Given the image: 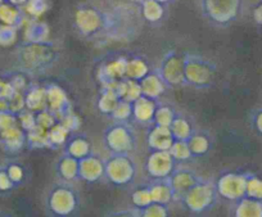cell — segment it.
Wrapping results in <instances>:
<instances>
[{
    "instance_id": "14",
    "label": "cell",
    "mask_w": 262,
    "mask_h": 217,
    "mask_svg": "<svg viewBox=\"0 0 262 217\" xmlns=\"http://www.w3.org/2000/svg\"><path fill=\"white\" fill-rule=\"evenodd\" d=\"M45 90H47V108L54 115L57 122H59L70 111H72L69 95L57 84L45 85Z\"/></svg>"
},
{
    "instance_id": "47",
    "label": "cell",
    "mask_w": 262,
    "mask_h": 217,
    "mask_svg": "<svg viewBox=\"0 0 262 217\" xmlns=\"http://www.w3.org/2000/svg\"><path fill=\"white\" fill-rule=\"evenodd\" d=\"M17 122H18V118L16 117V113L9 110L0 111V131L17 126Z\"/></svg>"
},
{
    "instance_id": "33",
    "label": "cell",
    "mask_w": 262,
    "mask_h": 217,
    "mask_svg": "<svg viewBox=\"0 0 262 217\" xmlns=\"http://www.w3.org/2000/svg\"><path fill=\"white\" fill-rule=\"evenodd\" d=\"M70 136H71V133H70L64 126L60 125L59 122H57L53 127H50L49 130H48L49 148H52V149H57V148L59 147H64V144L67 143Z\"/></svg>"
},
{
    "instance_id": "5",
    "label": "cell",
    "mask_w": 262,
    "mask_h": 217,
    "mask_svg": "<svg viewBox=\"0 0 262 217\" xmlns=\"http://www.w3.org/2000/svg\"><path fill=\"white\" fill-rule=\"evenodd\" d=\"M186 86L194 89H208L215 84L217 68L212 60L198 54H184Z\"/></svg>"
},
{
    "instance_id": "16",
    "label": "cell",
    "mask_w": 262,
    "mask_h": 217,
    "mask_svg": "<svg viewBox=\"0 0 262 217\" xmlns=\"http://www.w3.org/2000/svg\"><path fill=\"white\" fill-rule=\"evenodd\" d=\"M175 141L170 127L152 123L147 131V145L150 150H170Z\"/></svg>"
},
{
    "instance_id": "49",
    "label": "cell",
    "mask_w": 262,
    "mask_h": 217,
    "mask_svg": "<svg viewBox=\"0 0 262 217\" xmlns=\"http://www.w3.org/2000/svg\"><path fill=\"white\" fill-rule=\"evenodd\" d=\"M103 217H140L139 208H123V209H115L108 213H105Z\"/></svg>"
},
{
    "instance_id": "51",
    "label": "cell",
    "mask_w": 262,
    "mask_h": 217,
    "mask_svg": "<svg viewBox=\"0 0 262 217\" xmlns=\"http://www.w3.org/2000/svg\"><path fill=\"white\" fill-rule=\"evenodd\" d=\"M253 125L259 134H262V110L257 111L253 116Z\"/></svg>"
},
{
    "instance_id": "25",
    "label": "cell",
    "mask_w": 262,
    "mask_h": 217,
    "mask_svg": "<svg viewBox=\"0 0 262 217\" xmlns=\"http://www.w3.org/2000/svg\"><path fill=\"white\" fill-rule=\"evenodd\" d=\"M25 12L19 7L13 6V4L4 2L0 4V25H6V26L17 27L18 29L25 21Z\"/></svg>"
},
{
    "instance_id": "19",
    "label": "cell",
    "mask_w": 262,
    "mask_h": 217,
    "mask_svg": "<svg viewBox=\"0 0 262 217\" xmlns=\"http://www.w3.org/2000/svg\"><path fill=\"white\" fill-rule=\"evenodd\" d=\"M64 155H69L76 160H82L93 153V145L90 139L85 134H75L71 135L64 144Z\"/></svg>"
},
{
    "instance_id": "43",
    "label": "cell",
    "mask_w": 262,
    "mask_h": 217,
    "mask_svg": "<svg viewBox=\"0 0 262 217\" xmlns=\"http://www.w3.org/2000/svg\"><path fill=\"white\" fill-rule=\"evenodd\" d=\"M59 123L64 126L70 133L74 134L76 133V131H79L80 126H81V118H80V116L76 115L74 111H70V112L59 121Z\"/></svg>"
},
{
    "instance_id": "32",
    "label": "cell",
    "mask_w": 262,
    "mask_h": 217,
    "mask_svg": "<svg viewBox=\"0 0 262 217\" xmlns=\"http://www.w3.org/2000/svg\"><path fill=\"white\" fill-rule=\"evenodd\" d=\"M27 135V147L31 149H41V148H49V138H48V130L36 125L34 128L26 133Z\"/></svg>"
},
{
    "instance_id": "21",
    "label": "cell",
    "mask_w": 262,
    "mask_h": 217,
    "mask_svg": "<svg viewBox=\"0 0 262 217\" xmlns=\"http://www.w3.org/2000/svg\"><path fill=\"white\" fill-rule=\"evenodd\" d=\"M140 88H142V94L148 98L158 100V98L165 93L166 85L163 80L161 79L158 71H150L149 74L140 80Z\"/></svg>"
},
{
    "instance_id": "53",
    "label": "cell",
    "mask_w": 262,
    "mask_h": 217,
    "mask_svg": "<svg viewBox=\"0 0 262 217\" xmlns=\"http://www.w3.org/2000/svg\"><path fill=\"white\" fill-rule=\"evenodd\" d=\"M6 2H8V3L13 4V6L16 7H19V8H24L29 0H6Z\"/></svg>"
},
{
    "instance_id": "13",
    "label": "cell",
    "mask_w": 262,
    "mask_h": 217,
    "mask_svg": "<svg viewBox=\"0 0 262 217\" xmlns=\"http://www.w3.org/2000/svg\"><path fill=\"white\" fill-rule=\"evenodd\" d=\"M203 178L189 167H178L168 176V181L173 191V201L180 202L183 197Z\"/></svg>"
},
{
    "instance_id": "6",
    "label": "cell",
    "mask_w": 262,
    "mask_h": 217,
    "mask_svg": "<svg viewBox=\"0 0 262 217\" xmlns=\"http://www.w3.org/2000/svg\"><path fill=\"white\" fill-rule=\"evenodd\" d=\"M103 144L113 155H131L137 149L138 139L127 122H115L103 133Z\"/></svg>"
},
{
    "instance_id": "40",
    "label": "cell",
    "mask_w": 262,
    "mask_h": 217,
    "mask_svg": "<svg viewBox=\"0 0 262 217\" xmlns=\"http://www.w3.org/2000/svg\"><path fill=\"white\" fill-rule=\"evenodd\" d=\"M246 197L249 198L262 199V180L254 178V176H247V190Z\"/></svg>"
},
{
    "instance_id": "12",
    "label": "cell",
    "mask_w": 262,
    "mask_h": 217,
    "mask_svg": "<svg viewBox=\"0 0 262 217\" xmlns=\"http://www.w3.org/2000/svg\"><path fill=\"white\" fill-rule=\"evenodd\" d=\"M176 168V161L168 150H150L145 161V171L152 179H165Z\"/></svg>"
},
{
    "instance_id": "34",
    "label": "cell",
    "mask_w": 262,
    "mask_h": 217,
    "mask_svg": "<svg viewBox=\"0 0 262 217\" xmlns=\"http://www.w3.org/2000/svg\"><path fill=\"white\" fill-rule=\"evenodd\" d=\"M50 9V0H29L24 7L25 14L32 19H39Z\"/></svg>"
},
{
    "instance_id": "15",
    "label": "cell",
    "mask_w": 262,
    "mask_h": 217,
    "mask_svg": "<svg viewBox=\"0 0 262 217\" xmlns=\"http://www.w3.org/2000/svg\"><path fill=\"white\" fill-rule=\"evenodd\" d=\"M104 178V160L95 155L79 161V179L85 183H97Z\"/></svg>"
},
{
    "instance_id": "26",
    "label": "cell",
    "mask_w": 262,
    "mask_h": 217,
    "mask_svg": "<svg viewBox=\"0 0 262 217\" xmlns=\"http://www.w3.org/2000/svg\"><path fill=\"white\" fill-rule=\"evenodd\" d=\"M188 145L193 157H203L212 148V139L205 131H194L188 140Z\"/></svg>"
},
{
    "instance_id": "22",
    "label": "cell",
    "mask_w": 262,
    "mask_h": 217,
    "mask_svg": "<svg viewBox=\"0 0 262 217\" xmlns=\"http://www.w3.org/2000/svg\"><path fill=\"white\" fill-rule=\"evenodd\" d=\"M150 194H152L153 203L170 204L173 201V191L168 178L165 179H153L149 184Z\"/></svg>"
},
{
    "instance_id": "27",
    "label": "cell",
    "mask_w": 262,
    "mask_h": 217,
    "mask_svg": "<svg viewBox=\"0 0 262 217\" xmlns=\"http://www.w3.org/2000/svg\"><path fill=\"white\" fill-rule=\"evenodd\" d=\"M150 72L149 63L147 62L144 57L134 55V57L127 58V66H126V79L137 80L140 81L144 79Z\"/></svg>"
},
{
    "instance_id": "42",
    "label": "cell",
    "mask_w": 262,
    "mask_h": 217,
    "mask_svg": "<svg viewBox=\"0 0 262 217\" xmlns=\"http://www.w3.org/2000/svg\"><path fill=\"white\" fill-rule=\"evenodd\" d=\"M7 172H8L12 183L16 186L21 185L26 179V171H25L24 166H21L19 163H11L7 166Z\"/></svg>"
},
{
    "instance_id": "3",
    "label": "cell",
    "mask_w": 262,
    "mask_h": 217,
    "mask_svg": "<svg viewBox=\"0 0 262 217\" xmlns=\"http://www.w3.org/2000/svg\"><path fill=\"white\" fill-rule=\"evenodd\" d=\"M44 204L49 217H71L80 208V194L72 183L58 180L48 189Z\"/></svg>"
},
{
    "instance_id": "48",
    "label": "cell",
    "mask_w": 262,
    "mask_h": 217,
    "mask_svg": "<svg viewBox=\"0 0 262 217\" xmlns=\"http://www.w3.org/2000/svg\"><path fill=\"white\" fill-rule=\"evenodd\" d=\"M26 107V102H25V95L22 93H17L11 100H9V111L13 113H19L25 110Z\"/></svg>"
},
{
    "instance_id": "1",
    "label": "cell",
    "mask_w": 262,
    "mask_h": 217,
    "mask_svg": "<svg viewBox=\"0 0 262 217\" xmlns=\"http://www.w3.org/2000/svg\"><path fill=\"white\" fill-rule=\"evenodd\" d=\"M54 42H25L17 48V67L27 75H41L54 67L59 59Z\"/></svg>"
},
{
    "instance_id": "36",
    "label": "cell",
    "mask_w": 262,
    "mask_h": 217,
    "mask_svg": "<svg viewBox=\"0 0 262 217\" xmlns=\"http://www.w3.org/2000/svg\"><path fill=\"white\" fill-rule=\"evenodd\" d=\"M131 202L135 208H144V207L149 206L153 203L152 194H150L149 185H142L139 188L134 189V191L131 193Z\"/></svg>"
},
{
    "instance_id": "55",
    "label": "cell",
    "mask_w": 262,
    "mask_h": 217,
    "mask_svg": "<svg viewBox=\"0 0 262 217\" xmlns=\"http://www.w3.org/2000/svg\"><path fill=\"white\" fill-rule=\"evenodd\" d=\"M127 2H128V3H130V4H134V6H138V7H139L140 4L144 3L145 0H127Z\"/></svg>"
},
{
    "instance_id": "45",
    "label": "cell",
    "mask_w": 262,
    "mask_h": 217,
    "mask_svg": "<svg viewBox=\"0 0 262 217\" xmlns=\"http://www.w3.org/2000/svg\"><path fill=\"white\" fill-rule=\"evenodd\" d=\"M35 115H36V125L41 126V127L47 128V130H49L50 127H53V126L57 123L54 115H53L48 108L39 111V112H36Z\"/></svg>"
},
{
    "instance_id": "7",
    "label": "cell",
    "mask_w": 262,
    "mask_h": 217,
    "mask_svg": "<svg viewBox=\"0 0 262 217\" xmlns=\"http://www.w3.org/2000/svg\"><path fill=\"white\" fill-rule=\"evenodd\" d=\"M138 176V166L130 155H113L104 160V178L116 186H128Z\"/></svg>"
},
{
    "instance_id": "2",
    "label": "cell",
    "mask_w": 262,
    "mask_h": 217,
    "mask_svg": "<svg viewBox=\"0 0 262 217\" xmlns=\"http://www.w3.org/2000/svg\"><path fill=\"white\" fill-rule=\"evenodd\" d=\"M74 27L81 37L95 39L112 31L116 27V19L94 4L82 3L77 6L74 13Z\"/></svg>"
},
{
    "instance_id": "8",
    "label": "cell",
    "mask_w": 262,
    "mask_h": 217,
    "mask_svg": "<svg viewBox=\"0 0 262 217\" xmlns=\"http://www.w3.org/2000/svg\"><path fill=\"white\" fill-rule=\"evenodd\" d=\"M217 198L219 193L216 190V184L211 180L202 179L183 197L180 202L191 213H203L217 203Z\"/></svg>"
},
{
    "instance_id": "31",
    "label": "cell",
    "mask_w": 262,
    "mask_h": 217,
    "mask_svg": "<svg viewBox=\"0 0 262 217\" xmlns=\"http://www.w3.org/2000/svg\"><path fill=\"white\" fill-rule=\"evenodd\" d=\"M120 100V98L117 97V94L112 89L102 88V92H100L99 98H98L97 108L102 115L111 116L113 111H115V108L117 107Z\"/></svg>"
},
{
    "instance_id": "38",
    "label": "cell",
    "mask_w": 262,
    "mask_h": 217,
    "mask_svg": "<svg viewBox=\"0 0 262 217\" xmlns=\"http://www.w3.org/2000/svg\"><path fill=\"white\" fill-rule=\"evenodd\" d=\"M110 117L115 122H127L133 117V103L121 99Z\"/></svg>"
},
{
    "instance_id": "24",
    "label": "cell",
    "mask_w": 262,
    "mask_h": 217,
    "mask_svg": "<svg viewBox=\"0 0 262 217\" xmlns=\"http://www.w3.org/2000/svg\"><path fill=\"white\" fill-rule=\"evenodd\" d=\"M143 19L150 25H158L167 16V7L156 0H145L139 6Z\"/></svg>"
},
{
    "instance_id": "29",
    "label": "cell",
    "mask_w": 262,
    "mask_h": 217,
    "mask_svg": "<svg viewBox=\"0 0 262 217\" xmlns=\"http://www.w3.org/2000/svg\"><path fill=\"white\" fill-rule=\"evenodd\" d=\"M50 29L48 24L39 21V19H31L27 24L25 30V39L27 42H44L49 40Z\"/></svg>"
},
{
    "instance_id": "56",
    "label": "cell",
    "mask_w": 262,
    "mask_h": 217,
    "mask_svg": "<svg viewBox=\"0 0 262 217\" xmlns=\"http://www.w3.org/2000/svg\"><path fill=\"white\" fill-rule=\"evenodd\" d=\"M4 2H6V0H0V4H3Z\"/></svg>"
},
{
    "instance_id": "20",
    "label": "cell",
    "mask_w": 262,
    "mask_h": 217,
    "mask_svg": "<svg viewBox=\"0 0 262 217\" xmlns=\"http://www.w3.org/2000/svg\"><path fill=\"white\" fill-rule=\"evenodd\" d=\"M55 173L59 180L74 184L79 180V160L63 153L55 162Z\"/></svg>"
},
{
    "instance_id": "41",
    "label": "cell",
    "mask_w": 262,
    "mask_h": 217,
    "mask_svg": "<svg viewBox=\"0 0 262 217\" xmlns=\"http://www.w3.org/2000/svg\"><path fill=\"white\" fill-rule=\"evenodd\" d=\"M126 82H127V86H126V93H125V97H123V100L134 103L135 100L139 99V98L143 95L142 88H140V82L137 81V80H131V79H126Z\"/></svg>"
},
{
    "instance_id": "10",
    "label": "cell",
    "mask_w": 262,
    "mask_h": 217,
    "mask_svg": "<svg viewBox=\"0 0 262 217\" xmlns=\"http://www.w3.org/2000/svg\"><path fill=\"white\" fill-rule=\"evenodd\" d=\"M126 66L127 58L125 55H117L100 64L98 70V80L102 88L113 90L116 84L126 77Z\"/></svg>"
},
{
    "instance_id": "44",
    "label": "cell",
    "mask_w": 262,
    "mask_h": 217,
    "mask_svg": "<svg viewBox=\"0 0 262 217\" xmlns=\"http://www.w3.org/2000/svg\"><path fill=\"white\" fill-rule=\"evenodd\" d=\"M17 40V27L0 25V45L8 47Z\"/></svg>"
},
{
    "instance_id": "23",
    "label": "cell",
    "mask_w": 262,
    "mask_h": 217,
    "mask_svg": "<svg viewBox=\"0 0 262 217\" xmlns=\"http://www.w3.org/2000/svg\"><path fill=\"white\" fill-rule=\"evenodd\" d=\"M25 102L26 108L32 112H39L47 108V90L45 86L32 84L25 90Z\"/></svg>"
},
{
    "instance_id": "35",
    "label": "cell",
    "mask_w": 262,
    "mask_h": 217,
    "mask_svg": "<svg viewBox=\"0 0 262 217\" xmlns=\"http://www.w3.org/2000/svg\"><path fill=\"white\" fill-rule=\"evenodd\" d=\"M176 111L173 110L171 105L167 104H158L157 111H156L155 120H153V123L158 126H165V127H170L172 121L175 120L176 117Z\"/></svg>"
},
{
    "instance_id": "18",
    "label": "cell",
    "mask_w": 262,
    "mask_h": 217,
    "mask_svg": "<svg viewBox=\"0 0 262 217\" xmlns=\"http://www.w3.org/2000/svg\"><path fill=\"white\" fill-rule=\"evenodd\" d=\"M0 143L4 149L9 153H18L27 145L26 131L18 125L8 128V130L0 131Z\"/></svg>"
},
{
    "instance_id": "30",
    "label": "cell",
    "mask_w": 262,
    "mask_h": 217,
    "mask_svg": "<svg viewBox=\"0 0 262 217\" xmlns=\"http://www.w3.org/2000/svg\"><path fill=\"white\" fill-rule=\"evenodd\" d=\"M170 130L172 133V136L175 140H183L188 141L190 139V136L193 135L194 130L193 125H191L190 121L183 115H176L175 120L172 121L170 126Z\"/></svg>"
},
{
    "instance_id": "11",
    "label": "cell",
    "mask_w": 262,
    "mask_h": 217,
    "mask_svg": "<svg viewBox=\"0 0 262 217\" xmlns=\"http://www.w3.org/2000/svg\"><path fill=\"white\" fill-rule=\"evenodd\" d=\"M216 190L219 196L229 201H239L246 197L247 175L228 172L221 175L216 181Z\"/></svg>"
},
{
    "instance_id": "4",
    "label": "cell",
    "mask_w": 262,
    "mask_h": 217,
    "mask_svg": "<svg viewBox=\"0 0 262 217\" xmlns=\"http://www.w3.org/2000/svg\"><path fill=\"white\" fill-rule=\"evenodd\" d=\"M203 18L216 27H228L239 18L243 0H200Z\"/></svg>"
},
{
    "instance_id": "50",
    "label": "cell",
    "mask_w": 262,
    "mask_h": 217,
    "mask_svg": "<svg viewBox=\"0 0 262 217\" xmlns=\"http://www.w3.org/2000/svg\"><path fill=\"white\" fill-rule=\"evenodd\" d=\"M14 184L12 183L9 178L7 168H0V191H9L14 188Z\"/></svg>"
},
{
    "instance_id": "37",
    "label": "cell",
    "mask_w": 262,
    "mask_h": 217,
    "mask_svg": "<svg viewBox=\"0 0 262 217\" xmlns=\"http://www.w3.org/2000/svg\"><path fill=\"white\" fill-rule=\"evenodd\" d=\"M168 152L171 153L173 160L176 162H186V161L191 160L193 158V155L190 152V148L188 145V141L183 140H175L171 145L170 150Z\"/></svg>"
},
{
    "instance_id": "52",
    "label": "cell",
    "mask_w": 262,
    "mask_h": 217,
    "mask_svg": "<svg viewBox=\"0 0 262 217\" xmlns=\"http://www.w3.org/2000/svg\"><path fill=\"white\" fill-rule=\"evenodd\" d=\"M253 18H254V21L257 22V24L261 25V26H262V2H261V3L257 4L256 7H254Z\"/></svg>"
},
{
    "instance_id": "17",
    "label": "cell",
    "mask_w": 262,
    "mask_h": 217,
    "mask_svg": "<svg viewBox=\"0 0 262 217\" xmlns=\"http://www.w3.org/2000/svg\"><path fill=\"white\" fill-rule=\"evenodd\" d=\"M158 104H160L158 100L142 95L139 99L133 103V118L142 125L150 126L155 120Z\"/></svg>"
},
{
    "instance_id": "46",
    "label": "cell",
    "mask_w": 262,
    "mask_h": 217,
    "mask_svg": "<svg viewBox=\"0 0 262 217\" xmlns=\"http://www.w3.org/2000/svg\"><path fill=\"white\" fill-rule=\"evenodd\" d=\"M18 121L21 127L24 128L25 131H30L31 128H34L36 126V115H35L32 111H22V112L18 113Z\"/></svg>"
},
{
    "instance_id": "39",
    "label": "cell",
    "mask_w": 262,
    "mask_h": 217,
    "mask_svg": "<svg viewBox=\"0 0 262 217\" xmlns=\"http://www.w3.org/2000/svg\"><path fill=\"white\" fill-rule=\"evenodd\" d=\"M140 217H170V209L167 204L150 203L149 206L139 209Z\"/></svg>"
},
{
    "instance_id": "28",
    "label": "cell",
    "mask_w": 262,
    "mask_h": 217,
    "mask_svg": "<svg viewBox=\"0 0 262 217\" xmlns=\"http://www.w3.org/2000/svg\"><path fill=\"white\" fill-rule=\"evenodd\" d=\"M234 217H262V203L258 199L243 197L234 207Z\"/></svg>"
},
{
    "instance_id": "54",
    "label": "cell",
    "mask_w": 262,
    "mask_h": 217,
    "mask_svg": "<svg viewBox=\"0 0 262 217\" xmlns=\"http://www.w3.org/2000/svg\"><path fill=\"white\" fill-rule=\"evenodd\" d=\"M156 2H158V3H161V4H163V6H170V4H172L173 2H175V0H156Z\"/></svg>"
},
{
    "instance_id": "9",
    "label": "cell",
    "mask_w": 262,
    "mask_h": 217,
    "mask_svg": "<svg viewBox=\"0 0 262 217\" xmlns=\"http://www.w3.org/2000/svg\"><path fill=\"white\" fill-rule=\"evenodd\" d=\"M157 71L166 88L176 89V88L186 86L184 54H180L176 50H168L163 55Z\"/></svg>"
}]
</instances>
